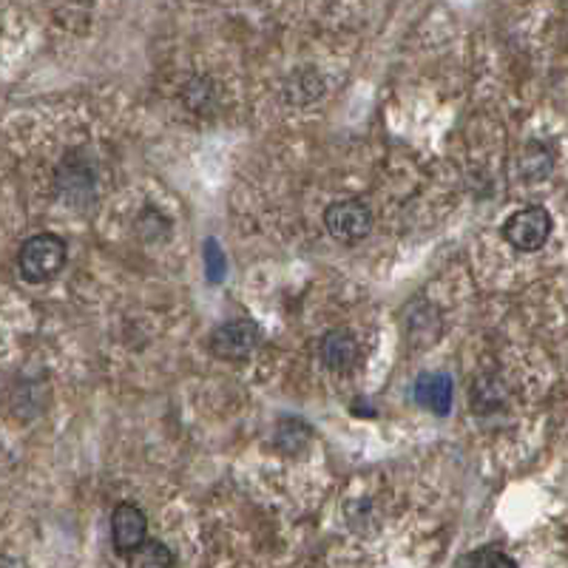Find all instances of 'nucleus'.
Returning a JSON list of instances; mask_svg holds the SVG:
<instances>
[{
    "label": "nucleus",
    "mask_w": 568,
    "mask_h": 568,
    "mask_svg": "<svg viewBox=\"0 0 568 568\" xmlns=\"http://www.w3.org/2000/svg\"><path fill=\"white\" fill-rule=\"evenodd\" d=\"M66 267V242L57 233H34L18 251V271L23 282L46 284Z\"/></svg>",
    "instance_id": "nucleus-1"
},
{
    "label": "nucleus",
    "mask_w": 568,
    "mask_h": 568,
    "mask_svg": "<svg viewBox=\"0 0 568 568\" xmlns=\"http://www.w3.org/2000/svg\"><path fill=\"white\" fill-rule=\"evenodd\" d=\"M372 225H376V217L364 199H338L324 211V228L344 245H356L370 236Z\"/></svg>",
    "instance_id": "nucleus-2"
},
{
    "label": "nucleus",
    "mask_w": 568,
    "mask_h": 568,
    "mask_svg": "<svg viewBox=\"0 0 568 568\" xmlns=\"http://www.w3.org/2000/svg\"><path fill=\"white\" fill-rule=\"evenodd\" d=\"M551 228H555L551 213L540 206H529L506 219V225H503V239H506L515 251L535 253L549 242Z\"/></svg>",
    "instance_id": "nucleus-3"
},
{
    "label": "nucleus",
    "mask_w": 568,
    "mask_h": 568,
    "mask_svg": "<svg viewBox=\"0 0 568 568\" xmlns=\"http://www.w3.org/2000/svg\"><path fill=\"white\" fill-rule=\"evenodd\" d=\"M262 344V327L251 318H231L211 333V353L222 361H245Z\"/></svg>",
    "instance_id": "nucleus-4"
},
{
    "label": "nucleus",
    "mask_w": 568,
    "mask_h": 568,
    "mask_svg": "<svg viewBox=\"0 0 568 568\" xmlns=\"http://www.w3.org/2000/svg\"><path fill=\"white\" fill-rule=\"evenodd\" d=\"M94 188H97V177H94L92 159H88V154L74 148L57 166L60 199L72 208H86L94 199Z\"/></svg>",
    "instance_id": "nucleus-5"
},
{
    "label": "nucleus",
    "mask_w": 568,
    "mask_h": 568,
    "mask_svg": "<svg viewBox=\"0 0 568 568\" xmlns=\"http://www.w3.org/2000/svg\"><path fill=\"white\" fill-rule=\"evenodd\" d=\"M148 537V517L137 503H117L112 512V543L117 555L126 557Z\"/></svg>",
    "instance_id": "nucleus-6"
},
{
    "label": "nucleus",
    "mask_w": 568,
    "mask_h": 568,
    "mask_svg": "<svg viewBox=\"0 0 568 568\" xmlns=\"http://www.w3.org/2000/svg\"><path fill=\"white\" fill-rule=\"evenodd\" d=\"M318 356H322L324 367L336 376H350L361 361V350L350 330L324 333V338L318 341Z\"/></svg>",
    "instance_id": "nucleus-7"
},
{
    "label": "nucleus",
    "mask_w": 568,
    "mask_h": 568,
    "mask_svg": "<svg viewBox=\"0 0 568 568\" xmlns=\"http://www.w3.org/2000/svg\"><path fill=\"white\" fill-rule=\"evenodd\" d=\"M49 403V383L40 381V378H23L12 387L9 392V412H12L18 421H32L40 412L46 410Z\"/></svg>",
    "instance_id": "nucleus-8"
},
{
    "label": "nucleus",
    "mask_w": 568,
    "mask_h": 568,
    "mask_svg": "<svg viewBox=\"0 0 568 568\" xmlns=\"http://www.w3.org/2000/svg\"><path fill=\"white\" fill-rule=\"evenodd\" d=\"M455 383L446 372H423L416 381V401L435 416H450Z\"/></svg>",
    "instance_id": "nucleus-9"
},
{
    "label": "nucleus",
    "mask_w": 568,
    "mask_h": 568,
    "mask_svg": "<svg viewBox=\"0 0 568 568\" xmlns=\"http://www.w3.org/2000/svg\"><path fill=\"white\" fill-rule=\"evenodd\" d=\"M128 568H173V551L162 540H143L126 555Z\"/></svg>",
    "instance_id": "nucleus-10"
},
{
    "label": "nucleus",
    "mask_w": 568,
    "mask_h": 568,
    "mask_svg": "<svg viewBox=\"0 0 568 568\" xmlns=\"http://www.w3.org/2000/svg\"><path fill=\"white\" fill-rule=\"evenodd\" d=\"M410 341L412 344H435L438 333H441V316L432 304H421V311H410Z\"/></svg>",
    "instance_id": "nucleus-11"
},
{
    "label": "nucleus",
    "mask_w": 568,
    "mask_h": 568,
    "mask_svg": "<svg viewBox=\"0 0 568 568\" xmlns=\"http://www.w3.org/2000/svg\"><path fill=\"white\" fill-rule=\"evenodd\" d=\"M311 427L304 421H296V418H287V421L278 423L276 430V446L282 452H298L304 443L311 441Z\"/></svg>",
    "instance_id": "nucleus-12"
},
{
    "label": "nucleus",
    "mask_w": 568,
    "mask_h": 568,
    "mask_svg": "<svg viewBox=\"0 0 568 568\" xmlns=\"http://www.w3.org/2000/svg\"><path fill=\"white\" fill-rule=\"evenodd\" d=\"M202 256H206V278L211 284H219L228 273V259L219 248L217 239H206V248H202Z\"/></svg>",
    "instance_id": "nucleus-13"
},
{
    "label": "nucleus",
    "mask_w": 568,
    "mask_h": 568,
    "mask_svg": "<svg viewBox=\"0 0 568 568\" xmlns=\"http://www.w3.org/2000/svg\"><path fill=\"white\" fill-rule=\"evenodd\" d=\"M463 568H517V562L501 549H483L475 557H470V562Z\"/></svg>",
    "instance_id": "nucleus-14"
},
{
    "label": "nucleus",
    "mask_w": 568,
    "mask_h": 568,
    "mask_svg": "<svg viewBox=\"0 0 568 568\" xmlns=\"http://www.w3.org/2000/svg\"><path fill=\"white\" fill-rule=\"evenodd\" d=\"M0 568H29L27 560H20V557H0Z\"/></svg>",
    "instance_id": "nucleus-15"
}]
</instances>
